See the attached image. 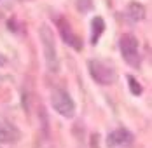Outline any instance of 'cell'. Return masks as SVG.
Segmentation results:
<instances>
[{
    "mask_svg": "<svg viewBox=\"0 0 152 148\" xmlns=\"http://www.w3.org/2000/svg\"><path fill=\"white\" fill-rule=\"evenodd\" d=\"M39 33H40V42H42V49H44V59H46L47 70L51 73H58L60 72V58H58L53 30L49 28L47 25H42Z\"/></svg>",
    "mask_w": 152,
    "mask_h": 148,
    "instance_id": "1",
    "label": "cell"
},
{
    "mask_svg": "<svg viewBox=\"0 0 152 148\" xmlns=\"http://www.w3.org/2000/svg\"><path fill=\"white\" fill-rule=\"evenodd\" d=\"M51 104L53 108L65 118H72L75 115V104L70 94L65 89H54L51 92Z\"/></svg>",
    "mask_w": 152,
    "mask_h": 148,
    "instance_id": "2",
    "label": "cell"
},
{
    "mask_svg": "<svg viewBox=\"0 0 152 148\" xmlns=\"http://www.w3.org/2000/svg\"><path fill=\"white\" fill-rule=\"evenodd\" d=\"M88 68H89V75L93 77V80L100 86H110L114 84L115 80V72L105 65L103 61H98V59H91L88 61Z\"/></svg>",
    "mask_w": 152,
    "mask_h": 148,
    "instance_id": "3",
    "label": "cell"
},
{
    "mask_svg": "<svg viewBox=\"0 0 152 148\" xmlns=\"http://www.w3.org/2000/svg\"><path fill=\"white\" fill-rule=\"evenodd\" d=\"M119 47H121V54L124 61L129 66H138L140 65V54H138V40L135 35L131 33H124L119 38Z\"/></svg>",
    "mask_w": 152,
    "mask_h": 148,
    "instance_id": "4",
    "label": "cell"
},
{
    "mask_svg": "<svg viewBox=\"0 0 152 148\" xmlns=\"http://www.w3.org/2000/svg\"><path fill=\"white\" fill-rule=\"evenodd\" d=\"M56 23H58L60 35H61V38H63V42L66 45H70L72 49H75V51H80V49H82V40H80L79 35H75V31L72 30L70 23H68L66 19H63V17H58Z\"/></svg>",
    "mask_w": 152,
    "mask_h": 148,
    "instance_id": "5",
    "label": "cell"
},
{
    "mask_svg": "<svg viewBox=\"0 0 152 148\" xmlns=\"http://www.w3.org/2000/svg\"><path fill=\"white\" fill-rule=\"evenodd\" d=\"M131 141H133V134L129 133L126 127H119V129L112 131V133L107 136V147H108V148L129 145Z\"/></svg>",
    "mask_w": 152,
    "mask_h": 148,
    "instance_id": "6",
    "label": "cell"
},
{
    "mask_svg": "<svg viewBox=\"0 0 152 148\" xmlns=\"http://www.w3.org/2000/svg\"><path fill=\"white\" fill-rule=\"evenodd\" d=\"M19 139V131L12 124H2L0 122V145L16 143Z\"/></svg>",
    "mask_w": 152,
    "mask_h": 148,
    "instance_id": "7",
    "label": "cell"
},
{
    "mask_svg": "<svg viewBox=\"0 0 152 148\" xmlns=\"http://www.w3.org/2000/svg\"><path fill=\"white\" fill-rule=\"evenodd\" d=\"M126 17L131 21V23H137V21H142L145 17V7L138 2H131L128 4L126 7Z\"/></svg>",
    "mask_w": 152,
    "mask_h": 148,
    "instance_id": "8",
    "label": "cell"
},
{
    "mask_svg": "<svg viewBox=\"0 0 152 148\" xmlns=\"http://www.w3.org/2000/svg\"><path fill=\"white\" fill-rule=\"evenodd\" d=\"M105 31V23H103V19L102 17H93L91 21V44H98V40H100V37H102V33Z\"/></svg>",
    "mask_w": 152,
    "mask_h": 148,
    "instance_id": "9",
    "label": "cell"
},
{
    "mask_svg": "<svg viewBox=\"0 0 152 148\" xmlns=\"http://www.w3.org/2000/svg\"><path fill=\"white\" fill-rule=\"evenodd\" d=\"M93 7V0H77V9L80 12H89Z\"/></svg>",
    "mask_w": 152,
    "mask_h": 148,
    "instance_id": "10",
    "label": "cell"
},
{
    "mask_svg": "<svg viewBox=\"0 0 152 148\" xmlns=\"http://www.w3.org/2000/svg\"><path fill=\"white\" fill-rule=\"evenodd\" d=\"M128 82H129V91L133 94H142V87H140V84H138L133 77H128Z\"/></svg>",
    "mask_w": 152,
    "mask_h": 148,
    "instance_id": "11",
    "label": "cell"
},
{
    "mask_svg": "<svg viewBox=\"0 0 152 148\" xmlns=\"http://www.w3.org/2000/svg\"><path fill=\"white\" fill-rule=\"evenodd\" d=\"M12 5V0H0V7H11Z\"/></svg>",
    "mask_w": 152,
    "mask_h": 148,
    "instance_id": "12",
    "label": "cell"
},
{
    "mask_svg": "<svg viewBox=\"0 0 152 148\" xmlns=\"http://www.w3.org/2000/svg\"><path fill=\"white\" fill-rule=\"evenodd\" d=\"M0 82H2V77H0Z\"/></svg>",
    "mask_w": 152,
    "mask_h": 148,
    "instance_id": "13",
    "label": "cell"
}]
</instances>
